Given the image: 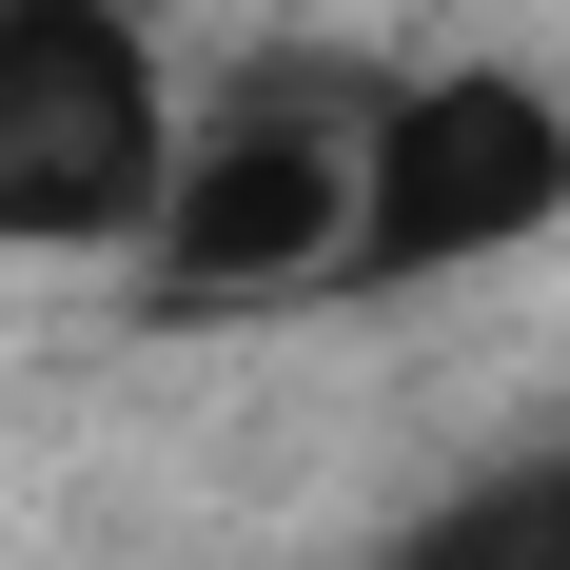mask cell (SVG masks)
Listing matches in <instances>:
<instances>
[{"mask_svg":"<svg viewBox=\"0 0 570 570\" xmlns=\"http://www.w3.org/2000/svg\"><path fill=\"white\" fill-rule=\"evenodd\" d=\"M570 236V79L551 59H394L354 79V236L335 295H453Z\"/></svg>","mask_w":570,"mask_h":570,"instance_id":"1","label":"cell"},{"mask_svg":"<svg viewBox=\"0 0 570 570\" xmlns=\"http://www.w3.org/2000/svg\"><path fill=\"white\" fill-rule=\"evenodd\" d=\"M158 177H177L158 0H0V256L99 276L158 236Z\"/></svg>","mask_w":570,"mask_h":570,"instance_id":"2","label":"cell"},{"mask_svg":"<svg viewBox=\"0 0 570 570\" xmlns=\"http://www.w3.org/2000/svg\"><path fill=\"white\" fill-rule=\"evenodd\" d=\"M335 236H354V99L335 79H256V99L177 118L158 236L118 276L158 315H256V295H335Z\"/></svg>","mask_w":570,"mask_h":570,"instance_id":"3","label":"cell"},{"mask_svg":"<svg viewBox=\"0 0 570 570\" xmlns=\"http://www.w3.org/2000/svg\"><path fill=\"white\" fill-rule=\"evenodd\" d=\"M354 570H570V433H531V453L453 472L413 531H374Z\"/></svg>","mask_w":570,"mask_h":570,"instance_id":"4","label":"cell"}]
</instances>
